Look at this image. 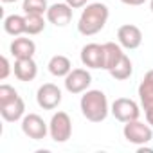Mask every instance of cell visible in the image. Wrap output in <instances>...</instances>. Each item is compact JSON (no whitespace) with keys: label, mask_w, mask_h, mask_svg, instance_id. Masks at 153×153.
Instances as JSON below:
<instances>
[{"label":"cell","mask_w":153,"mask_h":153,"mask_svg":"<svg viewBox=\"0 0 153 153\" xmlns=\"http://www.w3.org/2000/svg\"><path fill=\"white\" fill-rule=\"evenodd\" d=\"M123 4H126V6H133V7H137V6H142L146 0H121Z\"/></svg>","instance_id":"d4e9b609"},{"label":"cell","mask_w":153,"mask_h":153,"mask_svg":"<svg viewBox=\"0 0 153 153\" xmlns=\"http://www.w3.org/2000/svg\"><path fill=\"white\" fill-rule=\"evenodd\" d=\"M11 54L15 56V59H22V58H33L36 52V43L31 38H15L11 42L9 47Z\"/></svg>","instance_id":"9a60e30c"},{"label":"cell","mask_w":153,"mask_h":153,"mask_svg":"<svg viewBox=\"0 0 153 153\" xmlns=\"http://www.w3.org/2000/svg\"><path fill=\"white\" fill-rule=\"evenodd\" d=\"M61 90L54 83H43L36 92V103L43 110H54L61 103Z\"/></svg>","instance_id":"9c48e42d"},{"label":"cell","mask_w":153,"mask_h":153,"mask_svg":"<svg viewBox=\"0 0 153 153\" xmlns=\"http://www.w3.org/2000/svg\"><path fill=\"white\" fill-rule=\"evenodd\" d=\"M117 40L121 47L128 51H135L142 43V31L133 24H124L117 29Z\"/></svg>","instance_id":"30bf717a"},{"label":"cell","mask_w":153,"mask_h":153,"mask_svg":"<svg viewBox=\"0 0 153 153\" xmlns=\"http://www.w3.org/2000/svg\"><path fill=\"white\" fill-rule=\"evenodd\" d=\"M49 72L54 76V78H65V76L72 70V63L67 56L63 54H56L49 59Z\"/></svg>","instance_id":"2e32d148"},{"label":"cell","mask_w":153,"mask_h":153,"mask_svg":"<svg viewBox=\"0 0 153 153\" xmlns=\"http://www.w3.org/2000/svg\"><path fill=\"white\" fill-rule=\"evenodd\" d=\"M0 115H2V119L7 121V123H16L20 119H24V115H25V103H24V99L18 96V97H15L9 103L0 105Z\"/></svg>","instance_id":"5bb4252c"},{"label":"cell","mask_w":153,"mask_h":153,"mask_svg":"<svg viewBox=\"0 0 153 153\" xmlns=\"http://www.w3.org/2000/svg\"><path fill=\"white\" fill-rule=\"evenodd\" d=\"M22 131L25 137H29L33 140H42L49 133V124L38 114H27L22 119Z\"/></svg>","instance_id":"ba28073f"},{"label":"cell","mask_w":153,"mask_h":153,"mask_svg":"<svg viewBox=\"0 0 153 153\" xmlns=\"http://www.w3.org/2000/svg\"><path fill=\"white\" fill-rule=\"evenodd\" d=\"M22 9L25 15H43L47 13L49 6H47V0H24Z\"/></svg>","instance_id":"44dd1931"},{"label":"cell","mask_w":153,"mask_h":153,"mask_svg":"<svg viewBox=\"0 0 153 153\" xmlns=\"http://www.w3.org/2000/svg\"><path fill=\"white\" fill-rule=\"evenodd\" d=\"M72 7L67 4V2H61V4H52V6H49V9H47V20L52 24V25H56V27H65V25H68L70 24V20H72Z\"/></svg>","instance_id":"7c38bea8"},{"label":"cell","mask_w":153,"mask_h":153,"mask_svg":"<svg viewBox=\"0 0 153 153\" xmlns=\"http://www.w3.org/2000/svg\"><path fill=\"white\" fill-rule=\"evenodd\" d=\"M110 72V76L114 79H117V81H124V79H128L130 76L133 74V65H131V59L126 56V54H123V58L115 63V67L114 68H110L108 70Z\"/></svg>","instance_id":"e0dca14e"},{"label":"cell","mask_w":153,"mask_h":153,"mask_svg":"<svg viewBox=\"0 0 153 153\" xmlns=\"http://www.w3.org/2000/svg\"><path fill=\"white\" fill-rule=\"evenodd\" d=\"M65 2H67L72 9H81V7H85V6H87L88 0H65Z\"/></svg>","instance_id":"cb8c5ba5"},{"label":"cell","mask_w":153,"mask_h":153,"mask_svg":"<svg viewBox=\"0 0 153 153\" xmlns=\"http://www.w3.org/2000/svg\"><path fill=\"white\" fill-rule=\"evenodd\" d=\"M81 63L88 68H105V47L99 43H88L81 49Z\"/></svg>","instance_id":"8fae6325"},{"label":"cell","mask_w":153,"mask_h":153,"mask_svg":"<svg viewBox=\"0 0 153 153\" xmlns=\"http://www.w3.org/2000/svg\"><path fill=\"white\" fill-rule=\"evenodd\" d=\"M4 4H13V2H18V0H2Z\"/></svg>","instance_id":"484cf974"},{"label":"cell","mask_w":153,"mask_h":153,"mask_svg":"<svg viewBox=\"0 0 153 153\" xmlns=\"http://www.w3.org/2000/svg\"><path fill=\"white\" fill-rule=\"evenodd\" d=\"M105 47V70H110L115 67V63L123 58V47L119 43H114V42H106L103 43Z\"/></svg>","instance_id":"ac0fdd59"},{"label":"cell","mask_w":153,"mask_h":153,"mask_svg":"<svg viewBox=\"0 0 153 153\" xmlns=\"http://www.w3.org/2000/svg\"><path fill=\"white\" fill-rule=\"evenodd\" d=\"M110 112L112 115L119 121V123H130V121H135L139 119L140 115V108L139 105L133 101V99H128V97H119L112 103L110 106Z\"/></svg>","instance_id":"8992f818"},{"label":"cell","mask_w":153,"mask_h":153,"mask_svg":"<svg viewBox=\"0 0 153 153\" xmlns=\"http://www.w3.org/2000/svg\"><path fill=\"white\" fill-rule=\"evenodd\" d=\"M49 135L54 142L63 144L72 135V119L67 112H56L49 123Z\"/></svg>","instance_id":"277c9868"},{"label":"cell","mask_w":153,"mask_h":153,"mask_svg":"<svg viewBox=\"0 0 153 153\" xmlns=\"http://www.w3.org/2000/svg\"><path fill=\"white\" fill-rule=\"evenodd\" d=\"M79 108H81L83 117L90 123H103L110 114L108 99H106L105 92H101V90L83 92L81 101H79Z\"/></svg>","instance_id":"7a4b0ae2"},{"label":"cell","mask_w":153,"mask_h":153,"mask_svg":"<svg viewBox=\"0 0 153 153\" xmlns=\"http://www.w3.org/2000/svg\"><path fill=\"white\" fill-rule=\"evenodd\" d=\"M149 9H151V13H153V0H149Z\"/></svg>","instance_id":"4316f807"},{"label":"cell","mask_w":153,"mask_h":153,"mask_svg":"<svg viewBox=\"0 0 153 153\" xmlns=\"http://www.w3.org/2000/svg\"><path fill=\"white\" fill-rule=\"evenodd\" d=\"M15 97H18V92L11 87V85H0V105H4V103H9L13 101Z\"/></svg>","instance_id":"7402d4cb"},{"label":"cell","mask_w":153,"mask_h":153,"mask_svg":"<svg viewBox=\"0 0 153 153\" xmlns=\"http://www.w3.org/2000/svg\"><path fill=\"white\" fill-rule=\"evenodd\" d=\"M139 99L146 115V123L153 126V68L144 74V78L139 85Z\"/></svg>","instance_id":"5b68a950"},{"label":"cell","mask_w":153,"mask_h":153,"mask_svg":"<svg viewBox=\"0 0 153 153\" xmlns=\"http://www.w3.org/2000/svg\"><path fill=\"white\" fill-rule=\"evenodd\" d=\"M123 135H124V139L128 142H131L135 146H144V144H148L153 139V126L149 123L144 124L142 121L135 119V121L124 123Z\"/></svg>","instance_id":"3957f363"},{"label":"cell","mask_w":153,"mask_h":153,"mask_svg":"<svg viewBox=\"0 0 153 153\" xmlns=\"http://www.w3.org/2000/svg\"><path fill=\"white\" fill-rule=\"evenodd\" d=\"M108 16H110V11H108L106 4H101V2L87 4L83 13H81V16H79V22H78L79 34H83V36L97 34L106 25Z\"/></svg>","instance_id":"6da1fadb"},{"label":"cell","mask_w":153,"mask_h":153,"mask_svg":"<svg viewBox=\"0 0 153 153\" xmlns=\"http://www.w3.org/2000/svg\"><path fill=\"white\" fill-rule=\"evenodd\" d=\"M92 83V76L87 68H72L65 76V88L70 94H83Z\"/></svg>","instance_id":"52a82bcc"},{"label":"cell","mask_w":153,"mask_h":153,"mask_svg":"<svg viewBox=\"0 0 153 153\" xmlns=\"http://www.w3.org/2000/svg\"><path fill=\"white\" fill-rule=\"evenodd\" d=\"M13 72H15V78L18 81H33L38 74V65L33 58H22V59H16L15 65H13Z\"/></svg>","instance_id":"4fadbf2b"},{"label":"cell","mask_w":153,"mask_h":153,"mask_svg":"<svg viewBox=\"0 0 153 153\" xmlns=\"http://www.w3.org/2000/svg\"><path fill=\"white\" fill-rule=\"evenodd\" d=\"M9 74H11V65H9V59L6 56H2V72H0V79L6 81L9 78Z\"/></svg>","instance_id":"603a6c76"},{"label":"cell","mask_w":153,"mask_h":153,"mask_svg":"<svg viewBox=\"0 0 153 153\" xmlns=\"http://www.w3.org/2000/svg\"><path fill=\"white\" fill-rule=\"evenodd\" d=\"M45 29L43 15H25V33L27 34H40Z\"/></svg>","instance_id":"ffe728a7"},{"label":"cell","mask_w":153,"mask_h":153,"mask_svg":"<svg viewBox=\"0 0 153 153\" xmlns=\"http://www.w3.org/2000/svg\"><path fill=\"white\" fill-rule=\"evenodd\" d=\"M4 31L11 36H20L25 33V16L9 15L4 18Z\"/></svg>","instance_id":"d6986e66"}]
</instances>
